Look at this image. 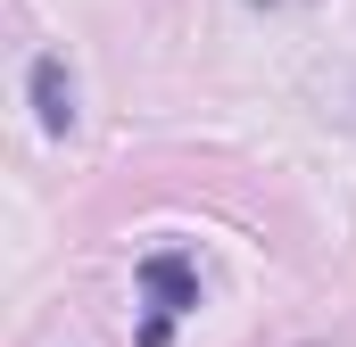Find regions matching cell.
Listing matches in <instances>:
<instances>
[{"instance_id": "2", "label": "cell", "mask_w": 356, "mask_h": 347, "mask_svg": "<svg viewBox=\"0 0 356 347\" xmlns=\"http://www.w3.org/2000/svg\"><path fill=\"white\" fill-rule=\"evenodd\" d=\"M33 116H42V133H75V75H67V58H33Z\"/></svg>"}, {"instance_id": "1", "label": "cell", "mask_w": 356, "mask_h": 347, "mask_svg": "<svg viewBox=\"0 0 356 347\" xmlns=\"http://www.w3.org/2000/svg\"><path fill=\"white\" fill-rule=\"evenodd\" d=\"M141 289H149V331H141V347H166V323H175L182 306H199V281H191V257H175V248H158V257L141 264Z\"/></svg>"}]
</instances>
